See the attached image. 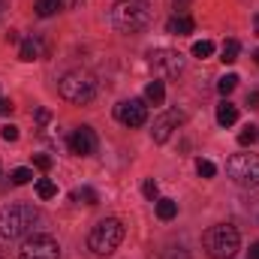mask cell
<instances>
[{"label":"cell","instance_id":"6da1fadb","mask_svg":"<svg viewBox=\"0 0 259 259\" xmlns=\"http://www.w3.org/2000/svg\"><path fill=\"white\" fill-rule=\"evenodd\" d=\"M39 220L42 217L33 205H9L0 211V238H6V241L27 238V235H33Z\"/></svg>","mask_w":259,"mask_h":259},{"label":"cell","instance_id":"7a4b0ae2","mask_svg":"<svg viewBox=\"0 0 259 259\" xmlns=\"http://www.w3.org/2000/svg\"><path fill=\"white\" fill-rule=\"evenodd\" d=\"M97 91H100V84H97V78L88 69H69L58 81V94L72 106H88L97 97Z\"/></svg>","mask_w":259,"mask_h":259},{"label":"cell","instance_id":"3957f363","mask_svg":"<svg viewBox=\"0 0 259 259\" xmlns=\"http://www.w3.org/2000/svg\"><path fill=\"white\" fill-rule=\"evenodd\" d=\"M112 24L121 33H139L151 24V6L145 0H118L112 6Z\"/></svg>","mask_w":259,"mask_h":259},{"label":"cell","instance_id":"277c9868","mask_svg":"<svg viewBox=\"0 0 259 259\" xmlns=\"http://www.w3.org/2000/svg\"><path fill=\"white\" fill-rule=\"evenodd\" d=\"M202 247L211 259H232L241 247V235L235 226L229 223H220V226H211L202 238Z\"/></svg>","mask_w":259,"mask_h":259},{"label":"cell","instance_id":"5b68a950","mask_svg":"<svg viewBox=\"0 0 259 259\" xmlns=\"http://www.w3.org/2000/svg\"><path fill=\"white\" fill-rule=\"evenodd\" d=\"M121 241H124V223L115 220V217L100 220V223L91 229V235H88V247H91L97 256L115 253V250L121 247Z\"/></svg>","mask_w":259,"mask_h":259},{"label":"cell","instance_id":"8992f818","mask_svg":"<svg viewBox=\"0 0 259 259\" xmlns=\"http://www.w3.org/2000/svg\"><path fill=\"white\" fill-rule=\"evenodd\" d=\"M226 175L238 187H259V157L256 154H235L226 160Z\"/></svg>","mask_w":259,"mask_h":259},{"label":"cell","instance_id":"52a82bcc","mask_svg":"<svg viewBox=\"0 0 259 259\" xmlns=\"http://www.w3.org/2000/svg\"><path fill=\"white\" fill-rule=\"evenodd\" d=\"M148 64L154 69V75L175 78V75L184 69V55L175 52V49H154V52L148 55Z\"/></svg>","mask_w":259,"mask_h":259},{"label":"cell","instance_id":"ba28073f","mask_svg":"<svg viewBox=\"0 0 259 259\" xmlns=\"http://www.w3.org/2000/svg\"><path fill=\"white\" fill-rule=\"evenodd\" d=\"M18 259H61V247L55 238L49 235H30L21 250H18Z\"/></svg>","mask_w":259,"mask_h":259},{"label":"cell","instance_id":"9c48e42d","mask_svg":"<svg viewBox=\"0 0 259 259\" xmlns=\"http://www.w3.org/2000/svg\"><path fill=\"white\" fill-rule=\"evenodd\" d=\"M115 118L130 130L145 127V121H148V106H145V100H124V103L115 106Z\"/></svg>","mask_w":259,"mask_h":259},{"label":"cell","instance_id":"30bf717a","mask_svg":"<svg viewBox=\"0 0 259 259\" xmlns=\"http://www.w3.org/2000/svg\"><path fill=\"white\" fill-rule=\"evenodd\" d=\"M69 151L78 154V157H91V154L97 151V136H94V130L91 127L72 130V136H69Z\"/></svg>","mask_w":259,"mask_h":259},{"label":"cell","instance_id":"8fae6325","mask_svg":"<svg viewBox=\"0 0 259 259\" xmlns=\"http://www.w3.org/2000/svg\"><path fill=\"white\" fill-rule=\"evenodd\" d=\"M184 121V115L181 112H166V115H160L157 121H154V127H151V136H154V142H169V136H172V130H178V124Z\"/></svg>","mask_w":259,"mask_h":259},{"label":"cell","instance_id":"7c38bea8","mask_svg":"<svg viewBox=\"0 0 259 259\" xmlns=\"http://www.w3.org/2000/svg\"><path fill=\"white\" fill-rule=\"evenodd\" d=\"M193 30H196V21L190 15H175V18H169V33L187 36V33H193Z\"/></svg>","mask_w":259,"mask_h":259},{"label":"cell","instance_id":"4fadbf2b","mask_svg":"<svg viewBox=\"0 0 259 259\" xmlns=\"http://www.w3.org/2000/svg\"><path fill=\"white\" fill-rule=\"evenodd\" d=\"M235 121H238V109H235L229 100H223V103L217 106V124H220V127H232Z\"/></svg>","mask_w":259,"mask_h":259},{"label":"cell","instance_id":"5bb4252c","mask_svg":"<svg viewBox=\"0 0 259 259\" xmlns=\"http://www.w3.org/2000/svg\"><path fill=\"white\" fill-rule=\"evenodd\" d=\"M163 100H166V88H163V81H148V88H145V103H151V106H163Z\"/></svg>","mask_w":259,"mask_h":259},{"label":"cell","instance_id":"9a60e30c","mask_svg":"<svg viewBox=\"0 0 259 259\" xmlns=\"http://www.w3.org/2000/svg\"><path fill=\"white\" fill-rule=\"evenodd\" d=\"M238 52H241V42L238 39H226L223 49H220V61L223 64H235L238 61Z\"/></svg>","mask_w":259,"mask_h":259},{"label":"cell","instance_id":"2e32d148","mask_svg":"<svg viewBox=\"0 0 259 259\" xmlns=\"http://www.w3.org/2000/svg\"><path fill=\"white\" fill-rule=\"evenodd\" d=\"M61 6H64V0H36V6H33V9H36V15H39V18H52Z\"/></svg>","mask_w":259,"mask_h":259},{"label":"cell","instance_id":"e0dca14e","mask_svg":"<svg viewBox=\"0 0 259 259\" xmlns=\"http://www.w3.org/2000/svg\"><path fill=\"white\" fill-rule=\"evenodd\" d=\"M72 202H78V205H97L100 196H97L94 187H78V190H72Z\"/></svg>","mask_w":259,"mask_h":259},{"label":"cell","instance_id":"ac0fdd59","mask_svg":"<svg viewBox=\"0 0 259 259\" xmlns=\"http://www.w3.org/2000/svg\"><path fill=\"white\" fill-rule=\"evenodd\" d=\"M18 58H21V61H36V58H39V42H36V39H21Z\"/></svg>","mask_w":259,"mask_h":259},{"label":"cell","instance_id":"d6986e66","mask_svg":"<svg viewBox=\"0 0 259 259\" xmlns=\"http://www.w3.org/2000/svg\"><path fill=\"white\" fill-rule=\"evenodd\" d=\"M178 214V202H172V199H157V217L160 220H172Z\"/></svg>","mask_w":259,"mask_h":259},{"label":"cell","instance_id":"ffe728a7","mask_svg":"<svg viewBox=\"0 0 259 259\" xmlns=\"http://www.w3.org/2000/svg\"><path fill=\"white\" fill-rule=\"evenodd\" d=\"M36 196H39V199H52V196H58V184H55L52 178H39V181H36Z\"/></svg>","mask_w":259,"mask_h":259},{"label":"cell","instance_id":"44dd1931","mask_svg":"<svg viewBox=\"0 0 259 259\" xmlns=\"http://www.w3.org/2000/svg\"><path fill=\"white\" fill-rule=\"evenodd\" d=\"M211 55H214V42H211V39H199V42H193V58L205 61V58H211Z\"/></svg>","mask_w":259,"mask_h":259},{"label":"cell","instance_id":"7402d4cb","mask_svg":"<svg viewBox=\"0 0 259 259\" xmlns=\"http://www.w3.org/2000/svg\"><path fill=\"white\" fill-rule=\"evenodd\" d=\"M235 88H238V75H235V72H229V75H223V78L217 81V91H220L223 97H229Z\"/></svg>","mask_w":259,"mask_h":259},{"label":"cell","instance_id":"603a6c76","mask_svg":"<svg viewBox=\"0 0 259 259\" xmlns=\"http://www.w3.org/2000/svg\"><path fill=\"white\" fill-rule=\"evenodd\" d=\"M196 172H199V178H214L217 175V166L211 160H196Z\"/></svg>","mask_w":259,"mask_h":259},{"label":"cell","instance_id":"cb8c5ba5","mask_svg":"<svg viewBox=\"0 0 259 259\" xmlns=\"http://www.w3.org/2000/svg\"><path fill=\"white\" fill-rule=\"evenodd\" d=\"M256 139H259V130L253 127V124H247V127L238 133V145H253Z\"/></svg>","mask_w":259,"mask_h":259},{"label":"cell","instance_id":"d4e9b609","mask_svg":"<svg viewBox=\"0 0 259 259\" xmlns=\"http://www.w3.org/2000/svg\"><path fill=\"white\" fill-rule=\"evenodd\" d=\"M9 178H12V184H15V187H21V184H27V181L33 178V172H30V169H12V172H9Z\"/></svg>","mask_w":259,"mask_h":259},{"label":"cell","instance_id":"484cf974","mask_svg":"<svg viewBox=\"0 0 259 259\" xmlns=\"http://www.w3.org/2000/svg\"><path fill=\"white\" fill-rule=\"evenodd\" d=\"M142 193H145V199L157 202V196H160V187H157V181H154V178H148V181L142 184Z\"/></svg>","mask_w":259,"mask_h":259},{"label":"cell","instance_id":"4316f807","mask_svg":"<svg viewBox=\"0 0 259 259\" xmlns=\"http://www.w3.org/2000/svg\"><path fill=\"white\" fill-rule=\"evenodd\" d=\"M33 166L42 169V172H49V169H52V157H49V154H36V157H33Z\"/></svg>","mask_w":259,"mask_h":259},{"label":"cell","instance_id":"83f0119b","mask_svg":"<svg viewBox=\"0 0 259 259\" xmlns=\"http://www.w3.org/2000/svg\"><path fill=\"white\" fill-rule=\"evenodd\" d=\"M0 136H3V142H15L18 139V127L15 124H6V127L0 130Z\"/></svg>","mask_w":259,"mask_h":259},{"label":"cell","instance_id":"f1b7e54d","mask_svg":"<svg viewBox=\"0 0 259 259\" xmlns=\"http://www.w3.org/2000/svg\"><path fill=\"white\" fill-rule=\"evenodd\" d=\"M163 259H190V253H187V250H181V247H172Z\"/></svg>","mask_w":259,"mask_h":259},{"label":"cell","instance_id":"f546056e","mask_svg":"<svg viewBox=\"0 0 259 259\" xmlns=\"http://www.w3.org/2000/svg\"><path fill=\"white\" fill-rule=\"evenodd\" d=\"M49 109H36V124H49Z\"/></svg>","mask_w":259,"mask_h":259},{"label":"cell","instance_id":"4dcf8cb0","mask_svg":"<svg viewBox=\"0 0 259 259\" xmlns=\"http://www.w3.org/2000/svg\"><path fill=\"white\" fill-rule=\"evenodd\" d=\"M247 106H250V109H259V91H250V94H247Z\"/></svg>","mask_w":259,"mask_h":259},{"label":"cell","instance_id":"1f68e13d","mask_svg":"<svg viewBox=\"0 0 259 259\" xmlns=\"http://www.w3.org/2000/svg\"><path fill=\"white\" fill-rule=\"evenodd\" d=\"M12 109H15V106H12L9 100H3V97H0V115H9Z\"/></svg>","mask_w":259,"mask_h":259},{"label":"cell","instance_id":"d6a6232c","mask_svg":"<svg viewBox=\"0 0 259 259\" xmlns=\"http://www.w3.org/2000/svg\"><path fill=\"white\" fill-rule=\"evenodd\" d=\"M187 6H190V0H175V9H178V15H187Z\"/></svg>","mask_w":259,"mask_h":259},{"label":"cell","instance_id":"836d02e7","mask_svg":"<svg viewBox=\"0 0 259 259\" xmlns=\"http://www.w3.org/2000/svg\"><path fill=\"white\" fill-rule=\"evenodd\" d=\"M81 3H84V0H64L66 9H75V6H81Z\"/></svg>","mask_w":259,"mask_h":259},{"label":"cell","instance_id":"e575fe53","mask_svg":"<svg viewBox=\"0 0 259 259\" xmlns=\"http://www.w3.org/2000/svg\"><path fill=\"white\" fill-rule=\"evenodd\" d=\"M250 259H259V241L253 244V247H250Z\"/></svg>","mask_w":259,"mask_h":259},{"label":"cell","instance_id":"d590c367","mask_svg":"<svg viewBox=\"0 0 259 259\" xmlns=\"http://www.w3.org/2000/svg\"><path fill=\"white\" fill-rule=\"evenodd\" d=\"M3 9H6V0H0V15H3Z\"/></svg>","mask_w":259,"mask_h":259},{"label":"cell","instance_id":"8d00e7d4","mask_svg":"<svg viewBox=\"0 0 259 259\" xmlns=\"http://www.w3.org/2000/svg\"><path fill=\"white\" fill-rule=\"evenodd\" d=\"M253 61H256V64H259V49H256V52H253Z\"/></svg>","mask_w":259,"mask_h":259},{"label":"cell","instance_id":"74e56055","mask_svg":"<svg viewBox=\"0 0 259 259\" xmlns=\"http://www.w3.org/2000/svg\"><path fill=\"white\" fill-rule=\"evenodd\" d=\"M256 27H259V15H256Z\"/></svg>","mask_w":259,"mask_h":259},{"label":"cell","instance_id":"f35d334b","mask_svg":"<svg viewBox=\"0 0 259 259\" xmlns=\"http://www.w3.org/2000/svg\"><path fill=\"white\" fill-rule=\"evenodd\" d=\"M0 178H3V175H0Z\"/></svg>","mask_w":259,"mask_h":259}]
</instances>
